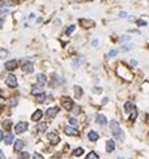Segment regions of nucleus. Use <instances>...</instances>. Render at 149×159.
I'll return each instance as SVG.
<instances>
[{
  "mask_svg": "<svg viewBox=\"0 0 149 159\" xmlns=\"http://www.w3.org/2000/svg\"><path fill=\"white\" fill-rule=\"evenodd\" d=\"M110 129H111V134L116 139L118 140H124V134H122V129L120 127V124L117 121H111L110 123Z\"/></svg>",
  "mask_w": 149,
  "mask_h": 159,
  "instance_id": "1",
  "label": "nucleus"
},
{
  "mask_svg": "<svg viewBox=\"0 0 149 159\" xmlns=\"http://www.w3.org/2000/svg\"><path fill=\"white\" fill-rule=\"evenodd\" d=\"M62 105H63V108L66 109V111H71V109L74 108V103L71 99H68V97H62L61 100Z\"/></svg>",
  "mask_w": 149,
  "mask_h": 159,
  "instance_id": "2",
  "label": "nucleus"
},
{
  "mask_svg": "<svg viewBox=\"0 0 149 159\" xmlns=\"http://www.w3.org/2000/svg\"><path fill=\"white\" fill-rule=\"evenodd\" d=\"M5 84H7L10 88H16V86H18V80H16V77L14 76V74H10V76L7 77V80H5Z\"/></svg>",
  "mask_w": 149,
  "mask_h": 159,
  "instance_id": "3",
  "label": "nucleus"
},
{
  "mask_svg": "<svg viewBox=\"0 0 149 159\" xmlns=\"http://www.w3.org/2000/svg\"><path fill=\"white\" fill-rule=\"evenodd\" d=\"M47 139L50 140L51 144H58L59 143V135L56 134V132H50V134H47Z\"/></svg>",
  "mask_w": 149,
  "mask_h": 159,
  "instance_id": "4",
  "label": "nucleus"
},
{
  "mask_svg": "<svg viewBox=\"0 0 149 159\" xmlns=\"http://www.w3.org/2000/svg\"><path fill=\"white\" fill-rule=\"evenodd\" d=\"M4 66H5V70L12 72V70H15V69L18 68V62H16L15 59H11V61H7Z\"/></svg>",
  "mask_w": 149,
  "mask_h": 159,
  "instance_id": "5",
  "label": "nucleus"
},
{
  "mask_svg": "<svg viewBox=\"0 0 149 159\" xmlns=\"http://www.w3.org/2000/svg\"><path fill=\"white\" fill-rule=\"evenodd\" d=\"M58 112H59V108L58 107H53V108H48L47 109V119H54V117L58 115Z\"/></svg>",
  "mask_w": 149,
  "mask_h": 159,
  "instance_id": "6",
  "label": "nucleus"
},
{
  "mask_svg": "<svg viewBox=\"0 0 149 159\" xmlns=\"http://www.w3.org/2000/svg\"><path fill=\"white\" fill-rule=\"evenodd\" d=\"M27 128H28V124L23 123V121H22V123H18L15 126V132H16V134H22V132H24Z\"/></svg>",
  "mask_w": 149,
  "mask_h": 159,
  "instance_id": "7",
  "label": "nucleus"
},
{
  "mask_svg": "<svg viewBox=\"0 0 149 159\" xmlns=\"http://www.w3.org/2000/svg\"><path fill=\"white\" fill-rule=\"evenodd\" d=\"M22 69H23V72L24 73H32L34 72V63H31V62H24L23 63V66H22Z\"/></svg>",
  "mask_w": 149,
  "mask_h": 159,
  "instance_id": "8",
  "label": "nucleus"
},
{
  "mask_svg": "<svg viewBox=\"0 0 149 159\" xmlns=\"http://www.w3.org/2000/svg\"><path fill=\"white\" fill-rule=\"evenodd\" d=\"M79 24L85 28H89V27H93L94 26V22L90 19H79Z\"/></svg>",
  "mask_w": 149,
  "mask_h": 159,
  "instance_id": "9",
  "label": "nucleus"
},
{
  "mask_svg": "<svg viewBox=\"0 0 149 159\" xmlns=\"http://www.w3.org/2000/svg\"><path fill=\"white\" fill-rule=\"evenodd\" d=\"M65 134L66 135H70V136H77V135H78V131H77L75 128H73V127H66V128H65Z\"/></svg>",
  "mask_w": 149,
  "mask_h": 159,
  "instance_id": "10",
  "label": "nucleus"
},
{
  "mask_svg": "<svg viewBox=\"0 0 149 159\" xmlns=\"http://www.w3.org/2000/svg\"><path fill=\"white\" fill-rule=\"evenodd\" d=\"M87 138H89V140H91V142H97L98 140V138H99V135L97 134L96 131H90L87 134Z\"/></svg>",
  "mask_w": 149,
  "mask_h": 159,
  "instance_id": "11",
  "label": "nucleus"
},
{
  "mask_svg": "<svg viewBox=\"0 0 149 159\" xmlns=\"http://www.w3.org/2000/svg\"><path fill=\"white\" fill-rule=\"evenodd\" d=\"M42 116H43V113H42V111H36V112H34L32 113V116H31V119H32V121H38V120H41L42 119Z\"/></svg>",
  "mask_w": 149,
  "mask_h": 159,
  "instance_id": "12",
  "label": "nucleus"
},
{
  "mask_svg": "<svg viewBox=\"0 0 149 159\" xmlns=\"http://www.w3.org/2000/svg\"><path fill=\"white\" fill-rule=\"evenodd\" d=\"M114 148H116V143H114L113 140H108V143H106V151L108 152H113Z\"/></svg>",
  "mask_w": 149,
  "mask_h": 159,
  "instance_id": "13",
  "label": "nucleus"
},
{
  "mask_svg": "<svg viewBox=\"0 0 149 159\" xmlns=\"http://www.w3.org/2000/svg\"><path fill=\"white\" fill-rule=\"evenodd\" d=\"M23 147H24V142L23 140H16L15 144H14V150H15V151H20Z\"/></svg>",
  "mask_w": 149,
  "mask_h": 159,
  "instance_id": "14",
  "label": "nucleus"
},
{
  "mask_svg": "<svg viewBox=\"0 0 149 159\" xmlns=\"http://www.w3.org/2000/svg\"><path fill=\"white\" fill-rule=\"evenodd\" d=\"M97 123L98 124H101V126H105V124L108 123V120H106V117L104 116V115H97Z\"/></svg>",
  "mask_w": 149,
  "mask_h": 159,
  "instance_id": "15",
  "label": "nucleus"
},
{
  "mask_svg": "<svg viewBox=\"0 0 149 159\" xmlns=\"http://www.w3.org/2000/svg\"><path fill=\"white\" fill-rule=\"evenodd\" d=\"M134 108V104L133 103H130V101H128V103H125V105H124V109H125V112L126 113H130V111Z\"/></svg>",
  "mask_w": 149,
  "mask_h": 159,
  "instance_id": "16",
  "label": "nucleus"
},
{
  "mask_svg": "<svg viewBox=\"0 0 149 159\" xmlns=\"http://www.w3.org/2000/svg\"><path fill=\"white\" fill-rule=\"evenodd\" d=\"M3 139H4V143H5V144H12V142H14V135H12V134H8V135H5V136L3 138Z\"/></svg>",
  "mask_w": 149,
  "mask_h": 159,
  "instance_id": "17",
  "label": "nucleus"
},
{
  "mask_svg": "<svg viewBox=\"0 0 149 159\" xmlns=\"http://www.w3.org/2000/svg\"><path fill=\"white\" fill-rule=\"evenodd\" d=\"M15 2L14 0H2L0 2V7H8V5H14Z\"/></svg>",
  "mask_w": 149,
  "mask_h": 159,
  "instance_id": "18",
  "label": "nucleus"
},
{
  "mask_svg": "<svg viewBox=\"0 0 149 159\" xmlns=\"http://www.w3.org/2000/svg\"><path fill=\"white\" fill-rule=\"evenodd\" d=\"M38 82L41 84V85H44L46 82H47V77L44 76V74H38Z\"/></svg>",
  "mask_w": 149,
  "mask_h": 159,
  "instance_id": "19",
  "label": "nucleus"
},
{
  "mask_svg": "<svg viewBox=\"0 0 149 159\" xmlns=\"http://www.w3.org/2000/svg\"><path fill=\"white\" fill-rule=\"evenodd\" d=\"M35 129H36V131H41V132L46 131V129H47V123H41V124H38V126L35 127Z\"/></svg>",
  "mask_w": 149,
  "mask_h": 159,
  "instance_id": "20",
  "label": "nucleus"
},
{
  "mask_svg": "<svg viewBox=\"0 0 149 159\" xmlns=\"http://www.w3.org/2000/svg\"><path fill=\"white\" fill-rule=\"evenodd\" d=\"M36 101H38V103H44V101H46V93H44V92L36 94Z\"/></svg>",
  "mask_w": 149,
  "mask_h": 159,
  "instance_id": "21",
  "label": "nucleus"
},
{
  "mask_svg": "<svg viewBox=\"0 0 149 159\" xmlns=\"http://www.w3.org/2000/svg\"><path fill=\"white\" fill-rule=\"evenodd\" d=\"M74 92H75V96L77 97H82V94H84L82 88H79V86H74Z\"/></svg>",
  "mask_w": 149,
  "mask_h": 159,
  "instance_id": "22",
  "label": "nucleus"
},
{
  "mask_svg": "<svg viewBox=\"0 0 149 159\" xmlns=\"http://www.w3.org/2000/svg\"><path fill=\"white\" fill-rule=\"evenodd\" d=\"M3 128H5V129H10L11 127H12V121L11 120H5V121H3Z\"/></svg>",
  "mask_w": 149,
  "mask_h": 159,
  "instance_id": "23",
  "label": "nucleus"
},
{
  "mask_svg": "<svg viewBox=\"0 0 149 159\" xmlns=\"http://www.w3.org/2000/svg\"><path fill=\"white\" fill-rule=\"evenodd\" d=\"M82 154H84V148H81V147L73 151V155H74V157H81Z\"/></svg>",
  "mask_w": 149,
  "mask_h": 159,
  "instance_id": "24",
  "label": "nucleus"
},
{
  "mask_svg": "<svg viewBox=\"0 0 149 159\" xmlns=\"http://www.w3.org/2000/svg\"><path fill=\"white\" fill-rule=\"evenodd\" d=\"M42 92H43V89H42V88H36V86H34V88H32V91H31V93H32V94H35V96H36V94L42 93Z\"/></svg>",
  "mask_w": 149,
  "mask_h": 159,
  "instance_id": "25",
  "label": "nucleus"
},
{
  "mask_svg": "<svg viewBox=\"0 0 149 159\" xmlns=\"http://www.w3.org/2000/svg\"><path fill=\"white\" fill-rule=\"evenodd\" d=\"M136 117H137V109L133 108L130 111V120H136Z\"/></svg>",
  "mask_w": 149,
  "mask_h": 159,
  "instance_id": "26",
  "label": "nucleus"
},
{
  "mask_svg": "<svg viewBox=\"0 0 149 159\" xmlns=\"http://www.w3.org/2000/svg\"><path fill=\"white\" fill-rule=\"evenodd\" d=\"M86 158H87V159H98L99 157H98V155H97L96 154V152H94V151H91V152H89V155H86Z\"/></svg>",
  "mask_w": 149,
  "mask_h": 159,
  "instance_id": "27",
  "label": "nucleus"
},
{
  "mask_svg": "<svg viewBox=\"0 0 149 159\" xmlns=\"http://www.w3.org/2000/svg\"><path fill=\"white\" fill-rule=\"evenodd\" d=\"M74 30H75V26H70V27L66 28V34H67V35H70V34L74 33Z\"/></svg>",
  "mask_w": 149,
  "mask_h": 159,
  "instance_id": "28",
  "label": "nucleus"
},
{
  "mask_svg": "<svg viewBox=\"0 0 149 159\" xmlns=\"http://www.w3.org/2000/svg\"><path fill=\"white\" fill-rule=\"evenodd\" d=\"M8 56V51L7 50H4V49H2V50H0V58H5V57Z\"/></svg>",
  "mask_w": 149,
  "mask_h": 159,
  "instance_id": "29",
  "label": "nucleus"
},
{
  "mask_svg": "<svg viewBox=\"0 0 149 159\" xmlns=\"http://www.w3.org/2000/svg\"><path fill=\"white\" fill-rule=\"evenodd\" d=\"M68 123L71 124V126H78V121H77V119H74V117H70V119H68Z\"/></svg>",
  "mask_w": 149,
  "mask_h": 159,
  "instance_id": "30",
  "label": "nucleus"
},
{
  "mask_svg": "<svg viewBox=\"0 0 149 159\" xmlns=\"http://www.w3.org/2000/svg\"><path fill=\"white\" fill-rule=\"evenodd\" d=\"M10 105L11 107H14V105L16 107V105H18V100H16V99H11L10 100Z\"/></svg>",
  "mask_w": 149,
  "mask_h": 159,
  "instance_id": "31",
  "label": "nucleus"
},
{
  "mask_svg": "<svg viewBox=\"0 0 149 159\" xmlns=\"http://www.w3.org/2000/svg\"><path fill=\"white\" fill-rule=\"evenodd\" d=\"M117 53H118L117 50H111V51H109L108 56H109V57H116V56H117Z\"/></svg>",
  "mask_w": 149,
  "mask_h": 159,
  "instance_id": "32",
  "label": "nucleus"
},
{
  "mask_svg": "<svg viewBox=\"0 0 149 159\" xmlns=\"http://www.w3.org/2000/svg\"><path fill=\"white\" fill-rule=\"evenodd\" d=\"M137 24H138L140 27H144V26H147L148 23H147V22H144V20H138V22H137Z\"/></svg>",
  "mask_w": 149,
  "mask_h": 159,
  "instance_id": "33",
  "label": "nucleus"
},
{
  "mask_svg": "<svg viewBox=\"0 0 149 159\" xmlns=\"http://www.w3.org/2000/svg\"><path fill=\"white\" fill-rule=\"evenodd\" d=\"M19 157H20V158H30V154H28V152H22Z\"/></svg>",
  "mask_w": 149,
  "mask_h": 159,
  "instance_id": "34",
  "label": "nucleus"
},
{
  "mask_svg": "<svg viewBox=\"0 0 149 159\" xmlns=\"http://www.w3.org/2000/svg\"><path fill=\"white\" fill-rule=\"evenodd\" d=\"M78 65H81V59H79V58H77L75 61H74V68H77Z\"/></svg>",
  "mask_w": 149,
  "mask_h": 159,
  "instance_id": "35",
  "label": "nucleus"
},
{
  "mask_svg": "<svg viewBox=\"0 0 149 159\" xmlns=\"http://www.w3.org/2000/svg\"><path fill=\"white\" fill-rule=\"evenodd\" d=\"M130 49H132V47H129V46H124V47L121 49V51H122V53H125V51H129Z\"/></svg>",
  "mask_w": 149,
  "mask_h": 159,
  "instance_id": "36",
  "label": "nucleus"
},
{
  "mask_svg": "<svg viewBox=\"0 0 149 159\" xmlns=\"http://www.w3.org/2000/svg\"><path fill=\"white\" fill-rule=\"evenodd\" d=\"M102 89L101 88H94V93H101Z\"/></svg>",
  "mask_w": 149,
  "mask_h": 159,
  "instance_id": "37",
  "label": "nucleus"
},
{
  "mask_svg": "<svg viewBox=\"0 0 149 159\" xmlns=\"http://www.w3.org/2000/svg\"><path fill=\"white\" fill-rule=\"evenodd\" d=\"M121 39H122V40H130V37H129V35H124Z\"/></svg>",
  "mask_w": 149,
  "mask_h": 159,
  "instance_id": "38",
  "label": "nucleus"
},
{
  "mask_svg": "<svg viewBox=\"0 0 149 159\" xmlns=\"http://www.w3.org/2000/svg\"><path fill=\"white\" fill-rule=\"evenodd\" d=\"M120 18H126V12H121L120 14Z\"/></svg>",
  "mask_w": 149,
  "mask_h": 159,
  "instance_id": "39",
  "label": "nucleus"
},
{
  "mask_svg": "<svg viewBox=\"0 0 149 159\" xmlns=\"http://www.w3.org/2000/svg\"><path fill=\"white\" fill-rule=\"evenodd\" d=\"M91 45H93V46H97V45H98V40H97V39H94L93 42H91Z\"/></svg>",
  "mask_w": 149,
  "mask_h": 159,
  "instance_id": "40",
  "label": "nucleus"
},
{
  "mask_svg": "<svg viewBox=\"0 0 149 159\" xmlns=\"http://www.w3.org/2000/svg\"><path fill=\"white\" fill-rule=\"evenodd\" d=\"M3 138H4V132H2V131H0V142L3 140Z\"/></svg>",
  "mask_w": 149,
  "mask_h": 159,
  "instance_id": "41",
  "label": "nucleus"
},
{
  "mask_svg": "<svg viewBox=\"0 0 149 159\" xmlns=\"http://www.w3.org/2000/svg\"><path fill=\"white\" fill-rule=\"evenodd\" d=\"M130 63H132V65H134V66H136V65H137V61H134V59H132V61H130Z\"/></svg>",
  "mask_w": 149,
  "mask_h": 159,
  "instance_id": "42",
  "label": "nucleus"
},
{
  "mask_svg": "<svg viewBox=\"0 0 149 159\" xmlns=\"http://www.w3.org/2000/svg\"><path fill=\"white\" fill-rule=\"evenodd\" d=\"M4 157H5V155H4V152H3V151H0V159H3Z\"/></svg>",
  "mask_w": 149,
  "mask_h": 159,
  "instance_id": "43",
  "label": "nucleus"
},
{
  "mask_svg": "<svg viewBox=\"0 0 149 159\" xmlns=\"http://www.w3.org/2000/svg\"><path fill=\"white\" fill-rule=\"evenodd\" d=\"M34 158H43V157L41 154H35V155H34Z\"/></svg>",
  "mask_w": 149,
  "mask_h": 159,
  "instance_id": "44",
  "label": "nucleus"
},
{
  "mask_svg": "<svg viewBox=\"0 0 149 159\" xmlns=\"http://www.w3.org/2000/svg\"><path fill=\"white\" fill-rule=\"evenodd\" d=\"M3 22H4V19H0V28H2V24H3Z\"/></svg>",
  "mask_w": 149,
  "mask_h": 159,
  "instance_id": "45",
  "label": "nucleus"
}]
</instances>
